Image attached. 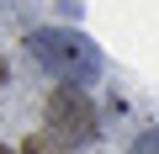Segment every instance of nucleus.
Returning a JSON list of instances; mask_svg holds the SVG:
<instances>
[{"label": "nucleus", "mask_w": 159, "mask_h": 154, "mask_svg": "<svg viewBox=\"0 0 159 154\" xmlns=\"http://www.w3.org/2000/svg\"><path fill=\"white\" fill-rule=\"evenodd\" d=\"M48 128L58 143H96L101 122H96V101L80 91V85H58L48 96Z\"/></svg>", "instance_id": "obj_2"}, {"label": "nucleus", "mask_w": 159, "mask_h": 154, "mask_svg": "<svg viewBox=\"0 0 159 154\" xmlns=\"http://www.w3.org/2000/svg\"><path fill=\"white\" fill-rule=\"evenodd\" d=\"M21 154H53V149H48V138H27V149H21Z\"/></svg>", "instance_id": "obj_4"}, {"label": "nucleus", "mask_w": 159, "mask_h": 154, "mask_svg": "<svg viewBox=\"0 0 159 154\" xmlns=\"http://www.w3.org/2000/svg\"><path fill=\"white\" fill-rule=\"evenodd\" d=\"M0 154H11V149H6V143H0Z\"/></svg>", "instance_id": "obj_6"}, {"label": "nucleus", "mask_w": 159, "mask_h": 154, "mask_svg": "<svg viewBox=\"0 0 159 154\" xmlns=\"http://www.w3.org/2000/svg\"><path fill=\"white\" fill-rule=\"evenodd\" d=\"M0 85H6V64H0Z\"/></svg>", "instance_id": "obj_5"}, {"label": "nucleus", "mask_w": 159, "mask_h": 154, "mask_svg": "<svg viewBox=\"0 0 159 154\" xmlns=\"http://www.w3.org/2000/svg\"><path fill=\"white\" fill-rule=\"evenodd\" d=\"M27 48L64 85H80V80H96L101 74V48L85 32H74V27H37V32H27Z\"/></svg>", "instance_id": "obj_1"}, {"label": "nucleus", "mask_w": 159, "mask_h": 154, "mask_svg": "<svg viewBox=\"0 0 159 154\" xmlns=\"http://www.w3.org/2000/svg\"><path fill=\"white\" fill-rule=\"evenodd\" d=\"M133 154H159V133H138L133 138Z\"/></svg>", "instance_id": "obj_3"}]
</instances>
